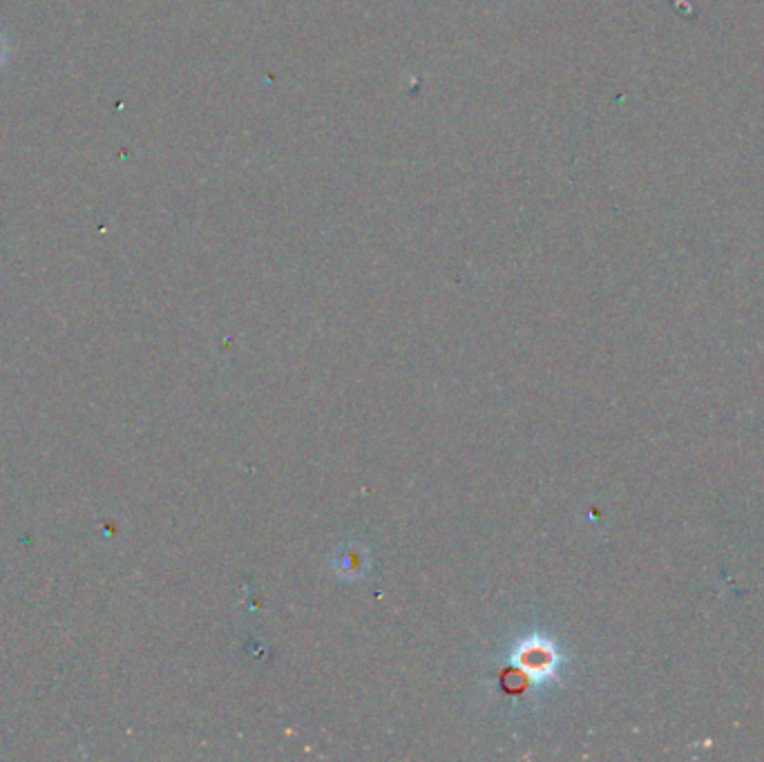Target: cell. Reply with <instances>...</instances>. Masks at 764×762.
<instances>
[{"label":"cell","instance_id":"obj_1","mask_svg":"<svg viewBox=\"0 0 764 762\" xmlns=\"http://www.w3.org/2000/svg\"><path fill=\"white\" fill-rule=\"evenodd\" d=\"M5 59H7V43H5L3 34H0V65L5 63Z\"/></svg>","mask_w":764,"mask_h":762}]
</instances>
